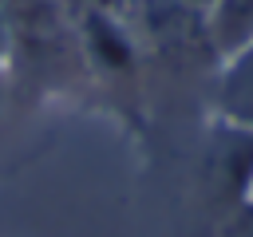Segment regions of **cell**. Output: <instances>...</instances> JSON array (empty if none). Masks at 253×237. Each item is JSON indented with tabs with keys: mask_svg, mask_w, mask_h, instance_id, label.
<instances>
[{
	"mask_svg": "<svg viewBox=\"0 0 253 237\" xmlns=\"http://www.w3.org/2000/svg\"><path fill=\"white\" fill-rule=\"evenodd\" d=\"M8 24V83L12 95L91 91L79 51V32L63 0H0Z\"/></svg>",
	"mask_w": 253,
	"mask_h": 237,
	"instance_id": "obj_1",
	"label": "cell"
},
{
	"mask_svg": "<svg viewBox=\"0 0 253 237\" xmlns=\"http://www.w3.org/2000/svg\"><path fill=\"white\" fill-rule=\"evenodd\" d=\"M210 118L237 130H253V40L221 55L210 87Z\"/></svg>",
	"mask_w": 253,
	"mask_h": 237,
	"instance_id": "obj_2",
	"label": "cell"
},
{
	"mask_svg": "<svg viewBox=\"0 0 253 237\" xmlns=\"http://www.w3.org/2000/svg\"><path fill=\"white\" fill-rule=\"evenodd\" d=\"M206 28L217 55L237 51L253 40V0H213V8L206 12Z\"/></svg>",
	"mask_w": 253,
	"mask_h": 237,
	"instance_id": "obj_3",
	"label": "cell"
},
{
	"mask_svg": "<svg viewBox=\"0 0 253 237\" xmlns=\"http://www.w3.org/2000/svg\"><path fill=\"white\" fill-rule=\"evenodd\" d=\"M213 237H253V190L213 221Z\"/></svg>",
	"mask_w": 253,
	"mask_h": 237,
	"instance_id": "obj_4",
	"label": "cell"
},
{
	"mask_svg": "<svg viewBox=\"0 0 253 237\" xmlns=\"http://www.w3.org/2000/svg\"><path fill=\"white\" fill-rule=\"evenodd\" d=\"M8 95H12V83H8V71L0 67V111H4V103H8Z\"/></svg>",
	"mask_w": 253,
	"mask_h": 237,
	"instance_id": "obj_5",
	"label": "cell"
},
{
	"mask_svg": "<svg viewBox=\"0 0 253 237\" xmlns=\"http://www.w3.org/2000/svg\"><path fill=\"white\" fill-rule=\"evenodd\" d=\"M182 4H186V8H194V12H202V16L213 8V0H182Z\"/></svg>",
	"mask_w": 253,
	"mask_h": 237,
	"instance_id": "obj_6",
	"label": "cell"
}]
</instances>
